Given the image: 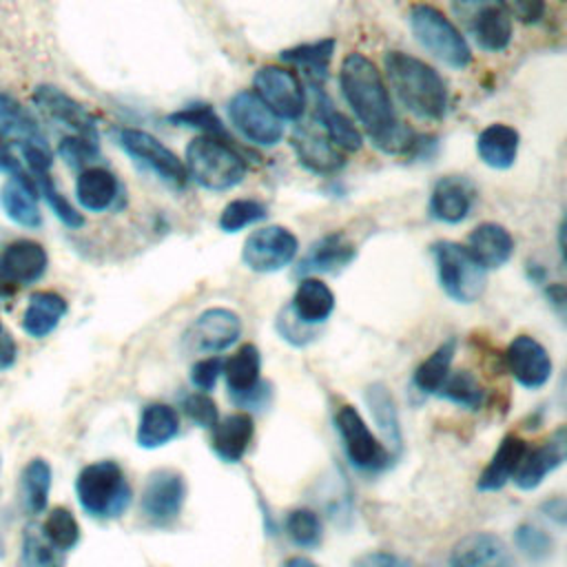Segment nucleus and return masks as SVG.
<instances>
[{"instance_id":"obj_1","label":"nucleus","mask_w":567,"mask_h":567,"mask_svg":"<svg viewBox=\"0 0 567 567\" xmlns=\"http://www.w3.org/2000/svg\"><path fill=\"white\" fill-rule=\"evenodd\" d=\"M339 86L346 104L370 142L383 153H405L414 137L396 117L388 84L381 71L363 53H348L339 66Z\"/></svg>"},{"instance_id":"obj_2","label":"nucleus","mask_w":567,"mask_h":567,"mask_svg":"<svg viewBox=\"0 0 567 567\" xmlns=\"http://www.w3.org/2000/svg\"><path fill=\"white\" fill-rule=\"evenodd\" d=\"M388 91L401 106L419 120H441L447 111V86L439 71L403 51H388L383 55Z\"/></svg>"},{"instance_id":"obj_3","label":"nucleus","mask_w":567,"mask_h":567,"mask_svg":"<svg viewBox=\"0 0 567 567\" xmlns=\"http://www.w3.org/2000/svg\"><path fill=\"white\" fill-rule=\"evenodd\" d=\"M184 168L206 190H230L246 177V159L224 140L215 135H199L188 142Z\"/></svg>"},{"instance_id":"obj_4","label":"nucleus","mask_w":567,"mask_h":567,"mask_svg":"<svg viewBox=\"0 0 567 567\" xmlns=\"http://www.w3.org/2000/svg\"><path fill=\"white\" fill-rule=\"evenodd\" d=\"M75 496L89 516L106 520L126 512L133 498V489L120 463L95 461L80 470L75 478Z\"/></svg>"},{"instance_id":"obj_5","label":"nucleus","mask_w":567,"mask_h":567,"mask_svg":"<svg viewBox=\"0 0 567 567\" xmlns=\"http://www.w3.org/2000/svg\"><path fill=\"white\" fill-rule=\"evenodd\" d=\"M412 35L436 60L452 69H465L472 60L470 44L461 29L430 4L412 7L408 16Z\"/></svg>"},{"instance_id":"obj_6","label":"nucleus","mask_w":567,"mask_h":567,"mask_svg":"<svg viewBox=\"0 0 567 567\" xmlns=\"http://www.w3.org/2000/svg\"><path fill=\"white\" fill-rule=\"evenodd\" d=\"M432 257L443 292L456 303H474L487 284V270L465 246L443 239L432 244Z\"/></svg>"},{"instance_id":"obj_7","label":"nucleus","mask_w":567,"mask_h":567,"mask_svg":"<svg viewBox=\"0 0 567 567\" xmlns=\"http://www.w3.org/2000/svg\"><path fill=\"white\" fill-rule=\"evenodd\" d=\"M452 13L465 35L487 53L505 51L514 35L512 16L498 0H450Z\"/></svg>"},{"instance_id":"obj_8","label":"nucleus","mask_w":567,"mask_h":567,"mask_svg":"<svg viewBox=\"0 0 567 567\" xmlns=\"http://www.w3.org/2000/svg\"><path fill=\"white\" fill-rule=\"evenodd\" d=\"M334 427L343 443L348 461L363 472H381L392 463L390 450L370 430L365 419L354 405H339L334 412Z\"/></svg>"},{"instance_id":"obj_9","label":"nucleus","mask_w":567,"mask_h":567,"mask_svg":"<svg viewBox=\"0 0 567 567\" xmlns=\"http://www.w3.org/2000/svg\"><path fill=\"white\" fill-rule=\"evenodd\" d=\"M241 337V317L224 306L199 312L182 334V348L190 354H217Z\"/></svg>"},{"instance_id":"obj_10","label":"nucleus","mask_w":567,"mask_h":567,"mask_svg":"<svg viewBox=\"0 0 567 567\" xmlns=\"http://www.w3.org/2000/svg\"><path fill=\"white\" fill-rule=\"evenodd\" d=\"M117 144L128 157H133V162L157 175L164 184L173 188H182L186 184L188 175L184 162L155 135L140 128H120Z\"/></svg>"},{"instance_id":"obj_11","label":"nucleus","mask_w":567,"mask_h":567,"mask_svg":"<svg viewBox=\"0 0 567 567\" xmlns=\"http://www.w3.org/2000/svg\"><path fill=\"white\" fill-rule=\"evenodd\" d=\"M299 241L286 226H264L252 230L241 248V261L252 272H277L295 261Z\"/></svg>"},{"instance_id":"obj_12","label":"nucleus","mask_w":567,"mask_h":567,"mask_svg":"<svg viewBox=\"0 0 567 567\" xmlns=\"http://www.w3.org/2000/svg\"><path fill=\"white\" fill-rule=\"evenodd\" d=\"M252 91L279 120H299L306 111V93L295 71L266 64L252 75Z\"/></svg>"},{"instance_id":"obj_13","label":"nucleus","mask_w":567,"mask_h":567,"mask_svg":"<svg viewBox=\"0 0 567 567\" xmlns=\"http://www.w3.org/2000/svg\"><path fill=\"white\" fill-rule=\"evenodd\" d=\"M186 478L173 467H159L148 474L142 489V514L155 527L173 525L186 503Z\"/></svg>"},{"instance_id":"obj_14","label":"nucleus","mask_w":567,"mask_h":567,"mask_svg":"<svg viewBox=\"0 0 567 567\" xmlns=\"http://www.w3.org/2000/svg\"><path fill=\"white\" fill-rule=\"evenodd\" d=\"M228 117L244 140L257 146H275L284 137V120H279L255 91H237L228 100Z\"/></svg>"},{"instance_id":"obj_15","label":"nucleus","mask_w":567,"mask_h":567,"mask_svg":"<svg viewBox=\"0 0 567 567\" xmlns=\"http://www.w3.org/2000/svg\"><path fill=\"white\" fill-rule=\"evenodd\" d=\"M505 365L514 381L527 390H538L551 379V357L540 341L529 334H518L505 350Z\"/></svg>"},{"instance_id":"obj_16","label":"nucleus","mask_w":567,"mask_h":567,"mask_svg":"<svg viewBox=\"0 0 567 567\" xmlns=\"http://www.w3.org/2000/svg\"><path fill=\"white\" fill-rule=\"evenodd\" d=\"M49 255L42 244L33 239H16L4 246L0 255V284L29 286L44 277Z\"/></svg>"},{"instance_id":"obj_17","label":"nucleus","mask_w":567,"mask_h":567,"mask_svg":"<svg viewBox=\"0 0 567 567\" xmlns=\"http://www.w3.org/2000/svg\"><path fill=\"white\" fill-rule=\"evenodd\" d=\"M567 454V439H565V427L560 425L545 443L536 447H527L516 474H514V485L523 492L536 489L551 472H556L565 463Z\"/></svg>"},{"instance_id":"obj_18","label":"nucleus","mask_w":567,"mask_h":567,"mask_svg":"<svg viewBox=\"0 0 567 567\" xmlns=\"http://www.w3.org/2000/svg\"><path fill=\"white\" fill-rule=\"evenodd\" d=\"M33 102L49 113L55 122L69 126L73 131V135H82L86 140L97 142V124L93 120V115L78 102L73 100L69 93L60 91L58 86L51 84H42L33 91Z\"/></svg>"},{"instance_id":"obj_19","label":"nucleus","mask_w":567,"mask_h":567,"mask_svg":"<svg viewBox=\"0 0 567 567\" xmlns=\"http://www.w3.org/2000/svg\"><path fill=\"white\" fill-rule=\"evenodd\" d=\"M450 567H518L505 540L492 532L461 538L450 556Z\"/></svg>"},{"instance_id":"obj_20","label":"nucleus","mask_w":567,"mask_h":567,"mask_svg":"<svg viewBox=\"0 0 567 567\" xmlns=\"http://www.w3.org/2000/svg\"><path fill=\"white\" fill-rule=\"evenodd\" d=\"M476 199V190L472 182L463 175H445L441 177L430 193V217L443 224H461Z\"/></svg>"},{"instance_id":"obj_21","label":"nucleus","mask_w":567,"mask_h":567,"mask_svg":"<svg viewBox=\"0 0 567 567\" xmlns=\"http://www.w3.org/2000/svg\"><path fill=\"white\" fill-rule=\"evenodd\" d=\"M292 148L299 157V162L312 171V173H337L343 166V157L339 148L328 140V135L321 131V126L315 124H301L292 133Z\"/></svg>"},{"instance_id":"obj_22","label":"nucleus","mask_w":567,"mask_h":567,"mask_svg":"<svg viewBox=\"0 0 567 567\" xmlns=\"http://www.w3.org/2000/svg\"><path fill=\"white\" fill-rule=\"evenodd\" d=\"M255 436V421L248 412H235L210 427V450L224 463H239Z\"/></svg>"},{"instance_id":"obj_23","label":"nucleus","mask_w":567,"mask_h":567,"mask_svg":"<svg viewBox=\"0 0 567 567\" xmlns=\"http://www.w3.org/2000/svg\"><path fill=\"white\" fill-rule=\"evenodd\" d=\"M465 248L485 270H492L505 266L512 259L514 237L505 226L496 221H485L467 235Z\"/></svg>"},{"instance_id":"obj_24","label":"nucleus","mask_w":567,"mask_h":567,"mask_svg":"<svg viewBox=\"0 0 567 567\" xmlns=\"http://www.w3.org/2000/svg\"><path fill=\"white\" fill-rule=\"evenodd\" d=\"M354 257H357L354 246L341 233H330L317 239L308 248V252L299 259L297 275L315 277L321 272H337L346 268Z\"/></svg>"},{"instance_id":"obj_25","label":"nucleus","mask_w":567,"mask_h":567,"mask_svg":"<svg viewBox=\"0 0 567 567\" xmlns=\"http://www.w3.org/2000/svg\"><path fill=\"white\" fill-rule=\"evenodd\" d=\"M527 452V443L518 434H505L476 478L478 492H498L503 489L516 474L523 456Z\"/></svg>"},{"instance_id":"obj_26","label":"nucleus","mask_w":567,"mask_h":567,"mask_svg":"<svg viewBox=\"0 0 567 567\" xmlns=\"http://www.w3.org/2000/svg\"><path fill=\"white\" fill-rule=\"evenodd\" d=\"M120 197L117 177L104 166H86L75 179V199L89 213H104Z\"/></svg>"},{"instance_id":"obj_27","label":"nucleus","mask_w":567,"mask_h":567,"mask_svg":"<svg viewBox=\"0 0 567 567\" xmlns=\"http://www.w3.org/2000/svg\"><path fill=\"white\" fill-rule=\"evenodd\" d=\"M288 310L306 326L323 323L334 310V292L319 277H303L295 288Z\"/></svg>"},{"instance_id":"obj_28","label":"nucleus","mask_w":567,"mask_h":567,"mask_svg":"<svg viewBox=\"0 0 567 567\" xmlns=\"http://www.w3.org/2000/svg\"><path fill=\"white\" fill-rule=\"evenodd\" d=\"M179 434L177 410L168 403H148L140 412L135 443L142 450H157Z\"/></svg>"},{"instance_id":"obj_29","label":"nucleus","mask_w":567,"mask_h":567,"mask_svg":"<svg viewBox=\"0 0 567 567\" xmlns=\"http://www.w3.org/2000/svg\"><path fill=\"white\" fill-rule=\"evenodd\" d=\"M520 135L514 126H507L503 122L485 126L476 137V153L481 162L489 168L505 171L516 162L518 155Z\"/></svg>"},{"instance_id":"obj_30","label":"nucleus","mask_w":567,"mask_h":567,"mask_svg":"<svg viewBox=\"0 0 567 567\" xmlns=\"http://www.w3.org/2000/svg\"><path fill=\"white\" fill-rule=\"evenodd\" d=\"M221 374L233 401L252 392L261 383V352L255 343L239 346L228 359H224Z\"/></svg>"},{"instance_id":"obj_31","label":"nucleus","mask_w":567,"mask_h":567,"mask_svg":"<svg viewBox=\"0 0 567 567\" xmlns=\"http://www.w3.org/2000/svg\"><path fill=\"white\" fill-rule=\"evenodd\" d=\"M66 299L53 290H38L29 297L22 315V330L33 339L49 337L66 315Z\"/></svg>"},{"instance_id":"obj_32","label":"nucleus","mask_w":567,"mask_h":567,"mask_svg":"<svg viewBox=\"0 0 567 567\" xmlns=\"http://www.w3.org/2000/svg\"><path fill=\"white\" fill-rule=\"evenodd\" d=\"M365 403L383 436V445L390 450V454H399L403 450V432L392 392L383 383H372L365 388Z\"/></svg>"},{"instance_id":"obj_33","label":"nucleus","mask_w":567,"mask_h":567,"mask_svg":"<svg viewBox=\"0 0 567 567\" xmlns=\"http://www.w3.org/2000/svg\"><path fill=\"white\" fill-rule=\"evenodd\" d=\"M0 135L4 140L18 142L20 146L24 144L49 146L38 120L27 111V106L18 102L11 93H2V91H0Z\"/></svg>"},{"instance_id":"obj_34","label":"nucleus","mask_w":567,"mask_h":567,"mask_svg":"<svg viewBox=\"0 0 567 567\" xmlns=\"http://www.w3.org/2000/svg\"><path fill=\"white\" fill-rule=\"evenodd\" d=\"M319 91V86H317ZM315 117L317 124L321 126V131L328 135V140L339 148V151H359L363 144L361 131L354 126V122L343 115L339 109H334V104L330 102V97H326L319 91L317 104H315Z\"/></svg>"},{"instance_id":"obj_35","label":"nucleus","mask_w":567,"mask_h":567,"mask_svg":"<svg viewBox=\"0 0 567 567\" xmlns=\"http://www.w3.org/2000/svg\"><path fill=\"white\" fill-rule=\"evenodd\" d=\"M2 206L9 219L24 228H38L42 213L38 206V190L33 179H11L2 186Z\"/></svg>"},{"instance_id":"obj_36","label":"nucleus","mask_w":567,"mask_h":567,"mask_svg":"<svg viewBox=\"0 0 567 567\" xmlns=\"http://www.w3.org/2000/svg\"><path fill=\"white\" fill-rule=\"evenodd\" d=\"M334 40L332 38H323L317 42H306V44H297L292 49L281 51V62L299 69L306 78L312 80V84L323 82L328 78V69H330V60L334 53Z\"/></svg>"},{"instance_id":"obj_37","label":"nucleus","mask_w":567,"mask_h":567,"mask_svg":"<svg viewBox=\"0 0 567 567\" xmlns=\"http://www.w3.org/2000/svg\"><path fill=\"white\" fill-rule=\"evenodd\" d=\"M51 465L47 458H31L20 476V498L24 512L38 516L47 509L49 492H51Z\"/></svg>"},{"instance_id":"obj_38","label":"nucleus","mask_w":567,"mask_h":567,"mask_svg":"<svg viewBox=\"0 0 567 567\" xmlns=\"http://www.w3.org/2000/svg\"><path fill=\"white\" fill-rule=\"evenodd\" d=\"M454 354H456V339L443 341L427 359H423L416 365V370L412 374V385L423 394H436L439 388L443 385L445 377L450 374Z\"/></svg>"},{"instance_id":"obj_39","label":"nucleus","mask_w":567,"mask_h":567,"mask_svg":"<svg viewBox=\"0 0 567 567\" xmlns=\"http://www.w3.org/2000/svg\"><path fill=\"white\" fill-rule=\"evenodd\" d=\"M40 534L53 549H58L62 554V551L73 549L80 543V523L71 509L53 507L47 514V518L40 527Z\"/></svg>"},{"instance_id":"obj_40","label":"nucleus","mask_w":567,"mask_h":567,"mask_svg":"<svg viewBox=\"0 0 567 567\" xmlns=\"http://www.w3.org/2000/svg\"><path fill=\"white\" fill-rule=\"evenodd\" d=\"M436 394L452 401L454 405H461L467 410H478L485 399V392H483L478 379L470 370H454V372L450 370V374L445 377V381Z\"/></svg>"},{"instance_id":"obj_41","label":"nucleus","mask_w":567,"mask_h":567,"mask_svg":"<svg viewBox=\"0 0 567 567\" xmlns=\"http://www.w3.org/2000/svg\"><path fill=\"white\" fill-rule=\"evenodd\" d=\"M284 529H286V536L301 549L317 547L321 543V536H323L321 518L310 507L290 509L286 520H284Z\"/></svg>"},{"instance_id":"obj_42","label":"nucleus","mask_w":567,"mask_h":567,"mask_svg":"<svg viewBox=\"0 0 567 567\" xmlns=\"http://www.w3.org/2000/svg\"><path fill=\"white\" fill-rule=\"evenodd\" d=\"M38 195L44 197V202L49 204V208L55 213V217L69 226V228H80L84 224V217L71 206V202L55 188V182L51 177V171H40V173H29Z\"/></svg>"},{"instance_id":"obj_43","label":"nucleus","mask_w":567,"mask_h":567,"mask_svg":"<svg viewBox=\"0 0 567 567\" xmlns=\"http://www.w3.org/2000/svg\"><path fill=\"white\" fill-rule=\"evenodd\" d=\"M268 208L266 204H261L259 199H233L224 206L221 215H219V228L224 233H237L241 228H248L261 219H266Z\"/></svg>"},{"instance_id":"obj_44","label":"nucleus","mask_w":567,"mask_h":567,"mask_svg":"<svg viewBox=\"0 0 567 567\" xmlns=\"http://www.w3.org/2000/svg\"><path fill=\"white\" fill-rule=\"evenodd\" d=\"M18 567H62V558L60 551L53 549L38 529L29 527L22 536Z\"/></svg>"},{"instance_id":"obj_45","label":"nucleus","mask_w":567,"mask_h":567,"mask_svg":"<svg viewBox=\"0 0 567 567\" xmlns=\"http://www.w3.org/2000/svg\"><path fill=\"white\" fill-rule=\"evenodd\" d=\"M514 545L534 563L549 558L554 551V538L534 523H520L514 529Z\"/></svg>"},{"instance_id":"obj_46","label":"nucleus","mask_w":567,"mask_h":567,"mask_svg":"<svg viewBox=\"0 0 567 567\" xmlns=\"http://www.w3.org/2000/svg\"><path fill=\"white\" fill-rule=\"evenodd\" d=\"M168 122H173L175 126H188V128L204 131V135H215V137L226 135L219 117L206 104H190L182 111H175L173 115H168Z\"/></svg>"},{"instance_id":"obj_47","label":"nucleus","mask_w":567,"mask_h":567,"mask_svg":"<svg viewBox=\"0 0 567 567\" xmlns=\"http://www.w3.org/2000/svg\"><path fill=\"white\" fill-rule=\"evenodd\" d=\"M182 410H184V414H186L195 425H199V427H204V430H210V427L217 423V419H219L217 403L208 396V392H199V390H195V392H190V394L184 396Z\"/></svg>"},{"instance_id":"obj_48","label":"nucleus","mask_w":567,"mask_h":567,"mask_svg":"<svg viewBox=\"0 0 567 567\" xmlns=\"http://www.w3.org/2000/svg\"><path fill=\"white\" fill-rule=\"evenodd\" d=\"M58 153L66 159L69 166H84L97 155V142L86 140L82 135H66L60 140Z\"/></svg>"},{"instance_id":"obj_49","label":"nucleus","mask_w":567,"mask_h":567,"mask_svg":"<svg viewBox=\"0 0 567 567\" xmlns=\"http://www.w3.org/2000/svg\"><path fill=\"white\" fill-rule=\"evenodd\" d=\"M221 368H224V359L217 354H208L199 361L193 363L190 368V383L199 390V392H210L217 383V379L221 377Z\"/></svg>"},{"instance_id":"obj_50","label":"nucleus","mask_w":567,"mask_h":567,"mask_svg":"<svg viewBox=\"0 0 567 567\" xmlns=\"http://www.w3.org/2000/svg\"><path fill=\"white\" fill-rule=\"evenodd\" d=\"M350 567H414V563L408 560L401 554H394V551L372 549V551H365V554L357 556Z\"/></svg>"},{"instance_id":"obj_51","label":"nucleus","mask_w":567,"mask_h":567,"mask_svg":"<svg viewBox=\"0 0 567 567\" xmlns=\"http://www.w3.org/2000/svg\"><path fill=\"white\" fill-rule=\"evenodd\" d=\"M498 2L505 7V11L512 18L525 24H534L545 16V0H498Z\"/></svg>"},{"instance_id":"obj_52","label":"nucleus","mask_w":567,"mask_h":567,"mask_svg":"<svg viewBox=\"0 0 567 567\" xmlns=\"http://www.w3.org/2000/svg\"><path fill=\"white\" fill-rule=\"evenodd\" d=\"M0 171L7 173L11 179H31V175L22 168V164L16 159V155L9 151V146L0 140Z\"/></svg>"},{"instance_id":"obj_53","label":"nucleus","mask_w":567,"mask_h":567,"mask_svg":"<svg viewBox=\"0 0 567 567\" xmlns=\"http://www.w3.org/2000/svg\"><path fill=\"white\" fill-rule=\"evenodd\" d=\"M16 357H18V346L13 337L4 330L0 319V370H9L16 363Z\"/></svg>"},{"instance_id":"obj_54","label":"nucleus","mask_w":567,"mask_h":567,"mask_svg":"<svg viewBox=\"0 0 567 567\" xmlns=\"http://www.w3.org/2000/svg\"><path fill=\"white\" fill-rule=\"evenodd\" d=\"M540 512H543L549 520H554L556 525H560V527L567 523V503H565L563 496H554V498L545 501V503L540 505Z\"/></svg>"},{"instance_id":"obj_55","label":"nucleus","mask_w":567,"mask_h":567,"mask_svg":"<svg viewBox=\"0 0 567 567\" xmlns=\"http://www.w3.org/2000/svg\"><path fill=\"white\" fill-rule=\"evenodd\" d=\"M547 295H549V299L554 301V306H556V308H563V303H565V288H563V284L549 286Z\"/></svg>"},{"instance_id":"obj_56","label":"nucleus","mask_w":567,"mask_h":567,"mask_svg":"<svg viewBox=\"0 0 567 567\" xmlns=\"http://www.w3.org/2000/svg\"><path fill=\"white\" fill-rule=\"evenodd\" d=\"M281 567H319V565L306 556H290Z\"/></svg>"}]
</instances>
